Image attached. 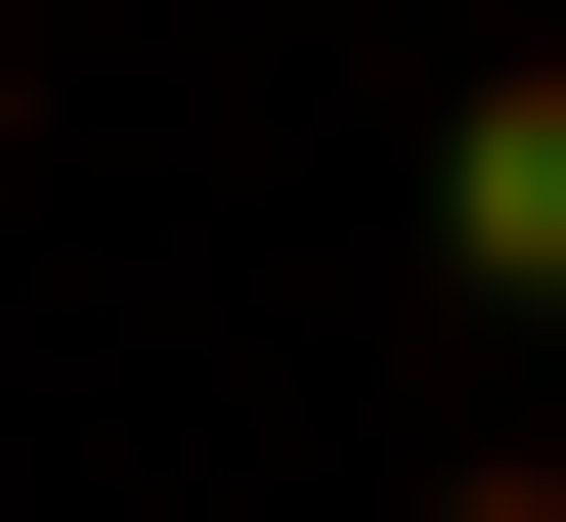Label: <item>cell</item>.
Here are the masks:
<instances>
[{
  "mask_svg": "<svg viewBox=\"0 0 566 522\" xmlns=\"http://www.w3.org/2000/svg\"><path fill=\"white\" fill-rule=\"evenodd\" d=\"M436 305H566V44H480V131H436Z\"/></svg>",
  "mask_w": 566,
  "mask_h": 522,
  "instance_id": "cell-1",
  "label": "cell"
},
{
  "mask_svg": "<svg viewBox=\"0 0 566 522\" xmlns=\"http://www.w3.org/2000/svg\"><path fill=\"white\" fill-rule=\"evenodd\" d=\"M0 131H44V44H0Z\"/></svg>",
  "mask_w": 566,
  "mask_h": 522,
  "instance_id": "cell-3",
  "label": "cell"
},
{
  "mask_svg": "<svg viewBox=\"0 0 566 522\" xmlns=\"http://www.w3.org/2000/svg\"><path fill=\"white\" fill-rule=\"evenodd\" d=\"M436 522H566V436H480V479H436Z\"/></svg>",
  "mask_w": 566,
  "mask_h": 522,
  "instance_id": "cell-2",
  "label": "cell"
}]
</instances>
